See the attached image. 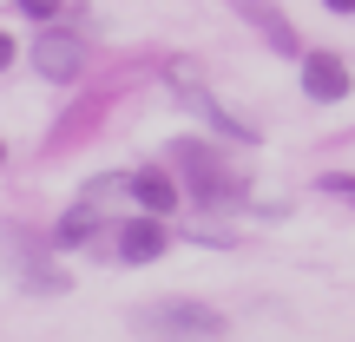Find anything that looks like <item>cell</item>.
<instances>
[{
  "mask_svg": "<svg viewBox=\"0 0 355 342\" xmlns=\"http://www.w3.org/2000/svg\"><path fill=\"white\" fill-rule=\"evenodd\" d=\"M316 191H322V198H343V204H355V171H322V178H316Z\"/></svg>",
  "mask_w": 355,
  "mask_h": 342,
  "instance_id": "obj_10",
  "label": "cell"
},
{
  "mask_svg": "<svg viewBox=\"0 0 355 342\" xmlns=\"http://www.w3.org/2000/svg\"><path fill=\"white\" fill-rule=\"evenodd\" d=\"M165 165L171 171H184V191L198 204H243V178L224 165V152H211L204 139H171V152H165Z\"/></svg>",
  "mask_w": 355,
  "mask_h": 342,
  "instance_id": "obj_1",
  "label": "cell"
},
{
  "mask_svg": "<svg viewBox=\"0 0 355 342\" xmlns=\"http://www.w3.org/2000/svg\"><path fill=\"white\" fill-rule=\"evenodd\" d=\"M139 330H165V336H224V316H217L211 303H191V296H171V303H145Z\"/></svg>",
  "mask_w": 355,
  "mask_h": 342,
  "instance_id": "obj_3",
  "label": "cell"
},
{
  "mask_svg": "<svg viewBox=\"0 0 355 342\" xmlns=\"http://www.w3.org/2000/svg\"><path fill=\"white\" fill-rule=\"evenodd\" d=\"M171 250V224L158 211H132L119 217V264H158Z\"/></svg>",
  "mask_w": 355,
  "mask_h": 342,
  "instance_id": "obj_5",
  "label": "cell"
},
{
  "mask_svg": "<svg viewBox=\"0 0 355 342\" xmlns=\"http://www.w3.org/2000/svg\"><path fill=\"white\" fill-rule=\"evenodd\" d=\"M322 7H329V13H355V0H322Z\"/></svg>",
  "mask_w": 355,
  "mask_h": 342,
  "instance_id": "obj_13",
  "label": "cell"
},
{
  "mask_svg": "<svg viewBox=\"0 0 355 342\" xmlns=\"http://www.w3.org/2000/svg\"><path fill=\"white\" fill-rule=\"evenodd\" d=\"M13 13H20V20H60L66 0H13Z\"/></svg>",
  "mask_w": 355,
  "mask_h": 342,
  "instance_id": "obj_11",
  "label": "cell"
},
{
  "mask_svg": "<svg viewBox=\"0 0 355 342\" xmlns=\"http://www.w3.org/2000/svg\"><path fill=\"white\" fill-rule=\"evenodd\" d=\"M230 7H237L243 20H250L257 33H263L270 46H277V53H290V60H303V40H296V26H290V13H283V7H270V0H230Z\"/></svg>",
  "mask_w": 355,
  "mask_h": 342,
  "instance_id": "obj_8",
  "label": "cell"
},
{
  "mask_svg": "<svg viewBox=\"0 0 355 342\" xmlns=\"http://www.w3.org/2000/svg\"><path fill=\"white\" fill-rule=\"evenodd\" d=\"M0 165H7V145H0Z\"/></svg>",
  "mask_w": 355,
  "mask_h": 342,
  "instance_id": "obj_14",
  "label": "cell"
},
{
  "mask_svg": "<svg viewBox=\"0 0 355 342\" xmlns=\"http://www.w3.org/2000/svg\"><path fill=\"white\" fill-rule=\"evenodd\" d=\"M0 73H13V33L0 26Z\"/></svg>",
  "mask_w": 355,
  "mask_h": 342,
  "instance_id": "obj_12",
  "label": "cell"
},
{
  "mask_svg": "<svg viewBox=\"0 0 355 342\" xmlns=\"http://www.w3.org/2000/svg\"><path fill=\"white\" fill-rule=\"evenodd\" d=\"M165 92H171L178 105H184V112H198V119H204L211 132H224V139H237V145H257V126H243V119H230L224 105H217L211 92H204L198 66H165Z\"/></svg>",
  "mask_w": 355,
  "mask_h": 342,
  "instance_id": "obj_2",
  "label": "cell"
},
{
  "mask_svg": "<svg viewBox=\"0 0 355 342\" xmlns=\"http://www.w3.org/2000/svg\"><path fill=\"white\" fill-rule=\"evenodd\" d=\"M92 230H99V217H92V204H73V211L53 224V250H79V243H92Z\"/></svg>",
  "mask_w": 355,
  "mask_h": 342,
  "instance_id": "obj_9",
  "label": "cell"
},
{
  "mask_svg": "<svg viewBox=\"0 0 355 342\" xmlns=\"http://www.w3.org/2000/svg\"><path fill=\"white\" fill-rule=\"evenodd\" d=\"M349 86H355V73H349V60H343V53H309L303 46V92H309V99H316V105H336V99H349Z\"/></svg>",
  "mask_w": 355,
  "mask_h": 342,
  "instance_id": "obj_6",
  "label": "cell"
},
{
  "mask_svg": "<svg viewBox=\"0 0 355 342\" xmlns=\"http://www.w3.org/2000/svg\"><path fill=\"white\" fill-rule=\"evenodd\" d=\"M33 66H40V79H53V86H79V79H86V40L46 26V33L33 40Z\"/></svg>",
  "mask_w": 355,
  "mask_h": 342,
  "instance_id": "obj_4",
  "label": "cell"
},
{
  "mask_svg": "<svg viewBox=\"0 0 355 342\" xmlns=\"http://www.w3.org/2000/svg\"><path fill=\"white\" fill-rule=\"evenodd\" d=\"M125 191H132V204H139V211H158V217H171L178 211V178H171V165H145V171H132L125 178Z\"/></svg>",
  "mask_w": 355,
  "mask_h": 342,
  "instance_id": "obj_7",
  "label": "cell"
}]
</instances>
